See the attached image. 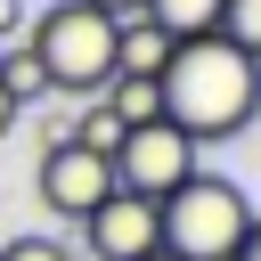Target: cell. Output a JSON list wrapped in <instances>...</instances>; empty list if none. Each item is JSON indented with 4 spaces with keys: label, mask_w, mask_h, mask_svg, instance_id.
Segmentation results:
<instances>
[{
    "label": "cell",
    "mask_w": 261,
    "mask_h": 261,
    "mask_svg": "<svg viewBox=\"0 0 261 261\" xmlns=\"http://www.w3.org/2000/svg\"><path fill=\"white\" fill-rule=\"evenodd\" d=\"M33 179H41V204H49L57 220H90V212L114 196V163L90 155V147H73V139H49Z\"/></svg>",
    "instance_id": "5"
},
{
    "label": "cell",
    "mask_w": 261,
    "mask_h": 261,
    "mask_svg": "<svg viewBox=\"0 0 261 261\" xmlns=\"http://www.w3.org/2000/svg\"><path fill=\"white\" fill-rule=\"evenodd\" d=\"M0 90H8L16 106H33V98H49V82H41V57H33L24 41H8V49H0Z\"/></svg>",
    "instance_id": "10"
},
{
    "label": "cell",
    "mask_w": 261,
    "mask_h": 261,
    "mask_svg": "<svg viewBox=\"0 0 261 261\" xmlns=\"http://www.w3.org/2000/svg\"><path fill=\"white\" fill-rule=\"evenodd\" d=\"M163 65H171V41H163L147 16H122V24H114V73H130V82H155Z\"/></svg>",
    "instance_id": "7"
},
{
    "label": "cell",
    "mask_w": 261,
    "mask_h": 261,
    "mask_svg": "<svg viewBox=\"0 0 261 261\" xmlns=\"http://www.w3.org/2000/svg\"><path fill=\"white\" fill-rule=\"evenodd\" d=\"M245 228H253V204H245V188L220 179V171H196L179 196L155 204V237H163L171 261H237Z\"/></svg>",
    "instance_id": "2"
},
{
    "label": "cell",
    "mask_w": 261,
    "mask_h": 261,
    "mask_svg": "<svg viewBox=\"0 0 261 261\" xmlns=\"http://www.w3.org/2000/svg\"><path fill=\"white\" fill-rule=\"evenodd\" d=\"M98 106L122 122V130H139V122H155L163 114V98H155V82H130V73H114L106 90H98Z\"/></svg>",
    "instance_id": "9"
},
{
    "label": "cell",
    "mask_w": 261,
    "mask_h": 261,
    "mask_svg": "<svg viewBox=\"0 0 261 261\" xmlns=\"http://www.w3.org/2000/svg\"><path fill=\"white\" fill-rule=\"evenodd\" d=\"M82 8H98V16H114V24H122V16H139V0H82Z\"/></svg>",
    "instance_id": "14"
},
{
    "label": "cell",
    "mask_w": 261,
    "mask_h": 261,
    "mask_svg": "<svg viewBox=\"0 0 261 261\" xmlns=\"http://www.w3.org/2000/svg\"><path fill=\"white\" fill-rule=\"evenodd\" d=\"M220 41L261 65V0H220Z\"/></svg>",
    "instance_id": "11"
},
{
    "label": "cell",
    "mask_w": 261,
    "mask_h": 261,
    "mask_svg": "<svg viewBox=\"0 0 261 261\" xmlns=\"http://www.w3.org/2000/svg\"><path fill=\"white\" fill-rule=\"evenodd\" d=\"M147 261H171V253H147Z\"/></svg>",
    "instance_id": "17"
},
{
    "label": "cell",
    "mask_w": 261,
    "mask_h": 261,
    "mask_svg": "<svg viewBox=\"0 0 261 261\" xmlns=\"http://www.w3.org/2000/svg\"><path fill=\"white\" fill-rule=\"evenodd\" d=\"M139 16H147L163 41H204V33H220V0H139Z\"/></svg>",
    "instance_id": "8"
},
{
    "label": "cell",
    "mask_w": 261,
    "mask_h": 261,
    "mask_svg": "<svg viewBox=\"0 0 261 261\" xmlns=\"http://www.w3.org/2000/svg\"><path fill=\"white\" fill-rule=\"evenodd\" d=\"M82 245H90V261H147V253H163V237H155V204L114 188V196L82 220Z\"/></svg>",
    "instance_id": "6"
},
{
    "label": "cell",
    "mask_w": 261,
    "mask_h": 261,
    "mask_svg": "<svg viewBox=\"0 0 261 261\" xmlns=\"http://www.w3.org/2000/svg\"><path fill=\"white\" fill-rule=\"evenodd\" d=\"M16 122H24V106H16V98H8V90H0V139H8V130H16Z\"/></svg>",
    "instance_id": "15"
},
{
    "label": "cell",
    "mask_w": 261,
    "mask_h": 261,
    "mask_svg": "<svg viewBox=\"0 0 261 261\" xmlns=\"http://www.w3.org/2000/svg\"><path fill=\"white\" fill-rule=\"evenodd\" d=\"M188 179H196V139H179L163 114L139 122V130H122V147H114V188H122V196L163 204V196H179Z\"/></svg>",
    "instance_id": "4"
},
{
    "label": "cell",
    "mask_w": 261,
    "mask_h": 261,
    "mask_svg": "<svg viewBox=\"0 0 261 261\" xmlns=\"http://www.w3.org/2000/svg\"><path fill=\"white\" fill-rule=\"evenodd\" d=\"M24 49L41 57L49 98H98V90L114 82V16H98V8H82V0H57V8L33 24Z\"/></svg>",
    "instance_id": "3"
},
{
    "label": "cell",
    "mask_w": 261,
    "mask_h": 261,
    "mask_svg": "<svg viewBox=\"0 0 261 261\" xmlns=\"http://www.w3.org/2000/svg\"><path fill=\"white\" fill-rule=\"evenodd\" d=\"M0 261H73V245H57V237H8Z\"/></svg>",
    "instance_id": "12"
},
{
    "label": "cell",
    "mask_w": 261,
    "mask_h": 261,
    "mask_svg": "<svg viewBox=\"0 0 261 261\" xmlns=\"http://www.w3.org/2000/svg\"><path fill=\"white\" fill-rule=\"evenodd\" d=\"M155 98H163V122H171L179 139L212 147V139L253 130V114H261V65L237 57L220 33L171 41V65L155 73Z\"/></svg>",
    "instance_id": "1"
},
{
    "label": "cell",
    "mask_w": 261,
    "mask_h": 261,
    "mask_svg": "<svg viewBox=\"0 0 261 261\" xmlns=\"http://www.w3.org/2000/svg\"><path fill=\"white\" fill-rule=\"evenodd\" d=\"M237 261H261V212H253V228H245V245H237Z\"/></svg>",
    "instance_id": "16"
},
{
    "label": "cell",
    "mask_w": 261,
    "mask_h": 261,
    "mask_svg": "<svg viewBox=\"0 0 261 261\" xmlns=\"http://www.w3.org/2000/svg\"><path fill=\"white\" fill-rule=\"evenodd\" d=\"M16 33H24V0H0V49H8Z\"/></svg>",
    "instance_id": "13"
},
{
    "label": "cell",
    "mask_w": 261,
    "mask_h": 261,
    "mask_svg": "<svg viewBox=\"0 0 261 261\" xmlns=\"http://www.w3.org/2000/svg\"><path fill=\"white\" fill-rule=\"evenodd\" d=\"M0 196H8V188H0Z\"/></svg>",
    "instance_id": "18"
}]
</instances>
